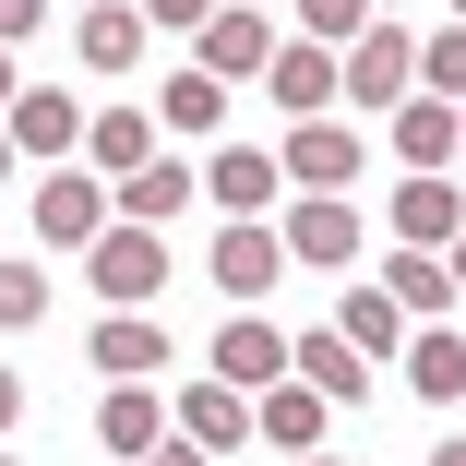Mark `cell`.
<instances>
[{
  "instance_id": "cell-24",
  "label": "cell",
  "mask_w": 466,
  "mask_h": 466,
  "mask_svg": "<svg viewBox=\"0 0 466 466\" xmlns=\"http://www.w3.org/2000/svg\"><path fill=\"white\" fill-rule=\"evenodd\" d=\"M383 288L407 299V323H442V311L466 299V288H454V263H442V251H395V263H383Z\"/></svg>"
},
{
  "instance_id": "cell-11",
  "label": "cell",
  "mask_w": 466,
  "mask_h": 466,
  "mask_svg": "<svg viewBox=\"0 0 466 466\" xmlns=\"http://www.w3.org/2000/svg\"><path fill=\"white\" fill-rule=\"evenodd\" d=\"M84 132H96V108H84V96H60V84H25V108H13L25 167H84Z\"/></svg>"
},
{
  "instance_id": "cell-26",
  "label": "cell",
  "mask_w": 466,
  "mask_h": 466,
  "mask_svg": "<svg viewBox=\"0 0 466 466\" xmlns=\"http://www.w3.org/2000/svg\"><path fill=\"white\" fill-rule=\"evenodd\" d=\"M36 323H48V263L0 251V335H36Z\"/></svg>"
},
{
  "instance_id": "cell-17",
  "label": "cell",
  "mask_w": 466,
  "mask_h": 466,
  "mask_svg": "<svg viewBox=\"0 0 466 466\" xmlns=\"http://www.w3.org/2000/svg\"><path fill=\"white\" fill-rule=\"evenodd\" d=\"M275 48H288V36H275V13H239V0H228V13L204 25V48H192V60H204L216 84H251V72H275Z\"/></svg>"
},
{
  "instance_id": "cell-32",
  "label": "cell",
  "mask_w": 466,
  "mask_h": 466,
  "mask_svg": "<svg viewBox=\"0 0 466 466\" xmlns=\"http://www.w3.org/2000/svg\"><path fill=\"white\" fill-rule=\"evenodd\" d=\"M25 108V72H13V48H0V120H13Z\"/></svg>"
},
{
  "instance_id": "cell-36",
  "label": "cell",
  "mask_w": 466,
  "mask_h": 466,
  "mask_svg": "<svg viewBox=\"0 0 466 466\" xmlns=\"http://www.w3.org/2000/svg\"><path fill=\"white\" fill-rule=\"evenodd\" d=\"M442 263H454V288H466V239H454V251H442Z\"/></svg>"
},
{
  "instance_id": "cell-37",
  "label": "cell",
  "mask_w": 466,
  "mask_h": 466,
  "mask_svg": "<svg viewBox=\"0 0 466 466\" xmlns=\"http://www.w3.org/2000/svg\"><path fill=\"white\" fill-rule=\"evenodd\" d=\"M239 13H288V0H239Z\"/></svg>"
},
{
  "instance_id": "cell-40",
  "label": "cell",
  "mask_w": 466,
  "mask_h": 466,
  "mask_svg": "<svg viewBox=\"0 0 466 466\" xmlns=\"http://www.w3.org/2000/svg\"><path fill=\"white\" fill-rule=\"evenodd\" d=\"M0 466H13V454H0Z\"/></svg>"
},
{
  "instance_id": "cell-1",
  "label": "cell",
  "mask_w": 466,
  "mask_h": 466,
  "mask_svg": "<svg viewBox=\"0 0 466 466\" xmlns=\"http://www.w3.org/2000/svg\"><path fill=\"white\" fill-rule=\"evenodd\" d=\"M25 216H36V239H48V251H96V239L120 228V192H108L96 167H36Z\"/></svg>"
},
{
  "instance_id": "cell-21",
  "label": "cell",
  "mask_w": 466,
  "mask_h": 466,
  "mask_svg": "<svg viewBox=\"0 0 466 466\" xmlns=\"http://www.w3.org/2000/svg\"><path fill=\"white\" fill-rule=\"evenodd\" d=\"M156 120H167L179 144H216V132H228V84H216L204 60H179V72L156 84Z\"/></svg>"
},
{
  "instance_id": "cell-2",
  "label": "cell",
  "mask_w": 466,
  "mask_h": 466,
  "mask_svg": "<svg viewBox=\"0 0 466 466\" xmlns=\"http://www.w3.org/2000/svg\"><path fill=\"white\" fill-rule=\"evenodd\" d=\"M204 288L216 299H275V288H288V228H275V216H239V228H216V251H204Z\"/></svg>"
},
{
  "instance_id": "cell-38",
  "label": "cell",
  "mask_w": 466,
  "mask_h": 466,
  "mask_svg": "<svg viewBox=\"0 0 466 466\" xmlns=\"http://www.w3.org/2000/svg\"><path fill=\"white\" fill-rule=\"evenodd\" d=\"M288 466H335V454H288Z\"/></svg>"
},
{
  "instance_id": "cell-20",
  "label": "cell",
  "mask_w": 466,
  "mask_h": 466,
  "mask_svg": "<svg viewBox=\"0 0 466 466\" xmlns=\"http://www.w3.org/2000/svg\"><path fill=\"white\" fill-rule=\"evenodd\" d=\"M251 419H263V442H275V466H288V454H323V431H335V407L299 383V370H288V383H275V395H251Z\"/></svg>"
},
{
  "instance_id": "cell-7",
  "label": "cell",
  "mask_w": 466,
  "mask_h": 466,
  "mask_svg": "<svg viewBox=\"0 0 466 466\" xmlns=\"http://www.w3.org/2000/svg\"><path fill=\"white\" fill-rule=\"evenodd\" d=\"M407 96H419V36H407V25H370V36L347 48V108H383V120H395Z\"/></svg>"
},
{
  "instance_id": "cell-14",
  "label": "cell",
  "mask_w": 466,
  "mask_h": 466,
  "mask_svg": "<svg viewBox=\"0 0 466 466\" xmlns=\"http://www.w3.org/2000/svg\"><path fill=\"white\" fill-rule=\"evenodd\" d=\"M383 132H395L407 179H442V167H466V108H454V96H407Z\"/></svg>"
},
{
  "instance_id": "cell-18",
  "label": "cell",
  "mask_w": 466,
  "mask_h": 466,
  "mask_svg": "<svg viewBox=\"0 0 466 466\" xmlns=\"http://www.w3.org/2000/svg\"><path fill=\"white\" fill-rule=\"evenodd\" d=\"M335 335H347V347H359L370 370L419 347V323H407V299H395V288H347V299H335Z\"/></svg>"
},
{
  "instance_id": "cell-34",
  "label": "cell",
  "mask_w": 466,
  "mask_h": 466,
  "mask_svg": "<svg viewBox=\"0 0 466 466\" xmlns=\"http://www.w3.org/2000/svg\"><path fill=\"white\" fill-rule=\"evenodd\" d=\"M13 167H25V144H13V120H0V192H13Z\"/></svg>"
},
{
  "instance_id": "cell-8",
  "label": "cell",
  "mask_w": 466,
  "mask_h": 466,
  "mask_svg": "<svg viewBox=\"0 0 466 466\" xmlns=\"http://www.w3.org/2000/svg\"><path fill=\"white\" fill-rule=\"evenodd\" d=\"M288 370H299V335H288V323L228 311V335H216V383H239V395H275Z\"/></svg>"
},
{
  "instance_id": "cell-15",
  "label": "cell",
  "mask_w": 466,
  "mask_h": 466,
  "mask_svg": "<svg viewBox=\"0 0 466 466\" xmlns=\"http://www.w3.org/2000/svg\"><path fill=\"white\" fill-rule=\"evenodd\" d=\"M275 192H288V167H275L263 144H216V167H204V204H216L228 228H239V216H288Z\"/></svg>"
},
{
  "instance_id": "cell-27",
  "label": "cell",
  "mask_w": 466,
  "mask_h": 466,
  "mask_svg": "<svg viewBox=\"0 0 466 466\" xmlns=\"http://www.w3.org/2000/svg\"><path fill=\"white\" fill-rule=\"evenodd\" d=\"M299 13V36H323V48H359L370 25H383V0H288Z\"/></svg>"
},
{
  "instance_id": "cell-31",
  "label": "cell",
  "mask_w": 466,
  "mask_h": 466,
  "mask_svg": "<svg viewBox=\"0 0 466 466\" xmlns=\"http://www.w3.org/2000/svg\"><path fill=\"white\" fill-rule=\"evenodd\" d=\"M13 419H25V370H0V442H13Z\"/></svg>"
},
{
  "instance_id": "cell-12",
  "label": "cell",
  "mask_w": 466,
  "mask_h": 466,
  "mask_svg": "<svg viewBox=\"0 0 466 466\" xmlns=\"http://www.w3.org/2000/svg\"><path fill=\"white\" fill-rule=\"evenodd\" d=\"M144 36H156L144 0H96V13H72V60L96 72V84H132V72H144Z\"/></svg>"
},
{
  "instance_id": "cell-6",
  "label": "cell",
  "mask_w": 466,
  "mask_h": 466,
  "mask_svg": "<svg viewBox=\"0 0 466 466\" xmlns=\"http://www.w3.org/2000/svg\"><path fill=\"white\" fill-rule=\"evenodd\" d=\"M263 96L288 108V132H299V120H335V108H347V48L288 36V48H275V72H263Z\"/></svg>"
},
{
  "instance_id": "cell-9",
  "label": "cell",
  "mask_w": 466,
  "mask_h": 466,
  "mask_svg": "<svg viewBox=\"0 0 466 466\" xmlns=\"http://www.w3.org/2000/svg\"><path fill=\"white\" fill-rule=\"evenodd\" d=\"M275 167H288V192H359V167H370V144H359L347 120H299L288 144H275Z\"/></svg>"
},
{
  "instance_id": "cell-29",
  "label": "cell",
  "mask_w": 466,
  "mask_h": 466,
  "mask_svg": "<svg viewBox=\"0 0 466 466\" xmlns=\"http://www.w3.org/2000/svg\"><path fill=\"white\" fill-rule=\"evenodd\" d=\"M216 13H228V0H144V25H156V36H192V48H204Z\"/></svg>"
},
{
  "instance_id": "cell-23",
  "label": "cell",
  "mask_w": 466,
  "mask_h": 466,
  "mask_svg": "<svg viewBox=\"0 0 466 466\" xmlns=\"http://www.w3.org/2000/svg\"><path fill=\"white\" fill-rule=\"evenodd\" d=\"M407 395H419V407H454V395H466V323H419V347H407Z\"/></svg>"
},
{
  "instance_id": "cell-16",
  "label": "cell",
  "mask_w": 466,
  "mask_h": 466,
  "mask_svg": "<svg viewBox=\"0 0 466 466\" xmlns=\"http://www.w3.org/2000/svg\"><path fill=\"white\" fill-rule=\"evenodd\" d=\"M156 144H167L156 96H144V108H96V132H84V167H96L108 192H120V179H144V167H156Z\"/></svg>"
},
{
  "instance_id": "cell-10",
  "label": "cell",
  "mask_w": 466,
  "mask_h": 466,
  "mask_svg": "<svg viewBox=\"0 0 466 466\" xmlns=\"http://www.w3.org/2000/svg\"><path fill=\"white\" fill-rule=\"evenodd\" d=\"M383 228H395V251H454V239H466V179H454V167H442V179H395Z\"/></svg>"
},
{
  "instance_id": "cell-28",
  "label": "cell",
  "mask_w": 466,
  "mask_h": 466,
  "mask_svg": "<svg viewBox=\"0 0 466 466\" xmlns=\"http://www.w3.org/2000/svg\"><path fill=\"white\" fill-rule=\"evenodd\" d=\"M419 96H454L466 108V25H431L419 36Z\"/></svg>"
},
{
  "instance_id": "cell-39",
  "label": "cell",
  "mask_w": 466,
  "mask_h": 466,
  "mask_svg": "<svg viewBox=\"0 0 466 466\" xmlns=\"http://www.w3.org/2000/svg\"><path fill=\"white\" fill-rule=\"evenodd\" d=\"M442 13H454V25H466V0H442Z\"/></svg>"
},
{
  "instance_id": "cell-3",
  "label": "cell",
  "mask_w": 466,
  "mask_h": 466,
  "mask_svg": "<svg viewBox=\"0 0 466 466\" xmlns=\"http://www.w3.org/2000/svg\"><path fill=\"white\" fill-rule=\"evenodd\" d=\"M84 288H96L108 311H144V299H167V228H108L96 251H84Z\"/></svg>"
},
{
  "instance_id": "cell-35",
  "label": "cell",
  "mask_w": 466,
  "mask_h": 466,
  "mask_svg": "<svg viewBox=\"0 0 466 466\" xmlns=\"http://www.w3.org/2000/svg\"><path fill=\"white\" fill-rule=\"evenodd\" d=\"M431 466H466V431H442V442H431Z\"/></svg>"
},
{
  "instance_id": "cell-4",
  "label": "cell",
  "mask_w": 466,
  "mask_h": 466,
  "mask_svg": "<svg viewBox=\"0 0 466 466\" xmlns=\"http://www.w3.org/2000/svg\"><path fill=\"white\" fill-rule=\"evenodd\" d=\"M288 263H311V275H347L359 263V239H370V204H347V192H288Z\"/></svg>"
},
{
  "instance_id": "cell-25",
  "label": "cell",
  "mask_w": 466,
  "mask_h": 466,
  "mask_svg": "<svg viewBox=\"0 0 466 466\" xmlns=\"http://www.w3.org/2000/svg\"><path fill=\"white\" fill-rule=\"evenodd\" d=\"M179 204H204V179H192V167H179V156H156L144 179H120V216H132V228H167Z\"/></svg>"
},
{
  "instance_id": "cell-5",
  "label": "cell",
  "mask_w": 466,
  "mask_h": 466,
  "mask_svg": "<svg viewBox=\"0 0 466 466\" xmlns=\"http://www.w3.org/2000/svg\"><path fill=\"white\" fill-rule=\"evenodd\" d=\"M179 442V395L167 383H108L96 395V454L108 466H144V454H167Z\"/></svg>"
},
{
  "instance_id": "cell-30",
  "label": "cell",
  "mask_w": 466,
  "mask_h": 466,
  "mask_svg": "<svg viewBox=\"0 0 466 466\" xmlns=\"http://www.w3.org/2000/svg\"><path fill=\"white\" fill-rule=\"evenodd\" d=\"M36 25H48V0H0V48H25Z\"/></svg>"
},
{
  "instance_id": "cell-33",
  "label": "cell",
  "mask_w": 466,
  "mask_h": 466,
  "mask_svg": "<svg viewBox=\"0 0 466 466\" xmlns=\"http://www.w3.org/2000/svg\"><path fill=\"white\" fill-rule=\"evenodd\" d=\"M144 466H216V454H204V442H167V454H144Z\"/></svg>"
},
{
  "instance_id": "cell-13",
  "label": "cell",
  "mask_w": 466,
  "mask_h": 466,
  "mask_svg": "<svg viewBox=\"0 0 466 466\" xmlns=\"http://www.w3.org/2000/svg\"><path fill=\"white\" fill-rule=\"evenodd\" d=\"M84 370H108V383H167V323L156 311H96Z\"/></svg>"
},
{
  "instance_id": "cell-19",
  "label": "cell",
  "mask_w": 466,
  "mask_h": 466,
  "mask_svg": "<svg viewBox=\"0 0 466 466\" xmlns=\"http://www.w3.org/2000/svg\"><path fill=\"white\" fill-rule=\"evenodd\" d=\"M179 442H204V454H239V442H263V419H251V395H239V383H216V370H204V383L179 395Z\"/></svg>"
},
{
  "instance_id": "cell-22",
  "label": "cell",
  "mask_w": 466,
  "mask_h": 466,
  "mask_svg": "<svg viewBox=\"0 0 466 466\" xmlns=\"http://www.w3.org/2000/svg\"><path fill=\"white\" fill-rule=\"evenodd\" d=\"M299 383H311L323 407H370V383H383V370H370V359L323 323V335H299Z\"/></svg>"
}]
</instances>
